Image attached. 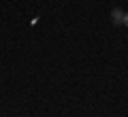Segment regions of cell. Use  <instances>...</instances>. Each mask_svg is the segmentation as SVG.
Segmentation results:
<instances>
[{
    "label": "cell",
    "mask_w": 128,
    "mask_h": 117,
    "mask_svg": "<svg viewBox=\"0 0 128 117\" xmlns=\"http://www.w3.org/2000/svg\"><path fill=\"white\" fill-rule=\"evenodd\" d=\"M111 19H113L115 26L124 23V11H122V9H113V11H111Z\"/></svg>",
    "instance_id": "cell-1"
},
{
    "label": "cell",
    "mask_w": 128,
    "mask_h": 117,
    "mask_svg": "<svg viewBox=\"0 0 128 117\" xmlns=\"http://www.w3.org/2000/svg\"><path fill=\"white\" fill-rule=\"evenodd\" d=\"M124 26L128 28V13H124Z\"/></svg>",
    "instance_id": "cell-2"
}]
</instances>
